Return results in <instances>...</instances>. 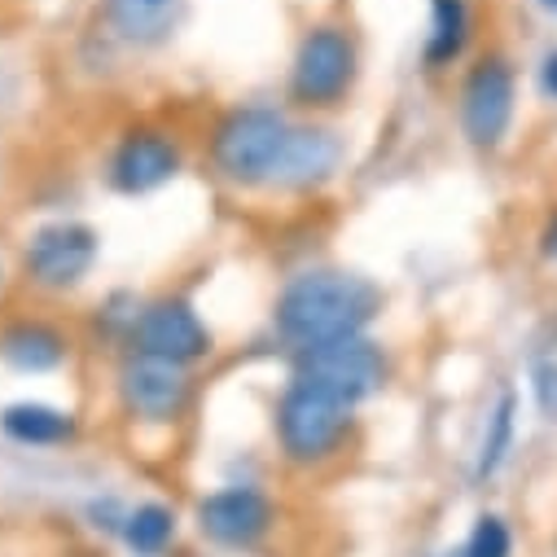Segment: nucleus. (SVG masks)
I'll return each mask as SVG.
<instances>
[{
    "mask_svg": "<svg viewBox=\"0 0 557 557\" xmlns=\"http://www.w3.org/2000/svg\"><path fill=\"white\" fill-rule=\"evenodd\" d=\"M382 308L373 282L343 268H312L286 282L272 304V325L295 351L330 347L343 338H360Z\"/></svg>",
    "mask_w": 557,
    "mask_h": 557,
    "instance_id": "1",
    "label": "nucleus"
},
{
    "mask_svg": "<svg viewBox=\"0 0 557 557\" xmlns=\"http://www.w3.org/2000/svg\"><path fill=\"white\" fill-rule=\"evenodd\" d=\"M351 431H356V408L304 377H290L286 391L276 395L272 435L282 461L295 470H321L338 461L351 444Z\"/></svg>",
    "mask_w": 557,
    "mask_h": 557,
    "instance_id": "2",
    "label": "nucleus"
},
{
    "mask_svg": "<svg viewBox=\"0 0 557 557\" xmlns=\"http://www.w3.org/2000/svg\"><path fill=\"white\" fill-rule=\"evenodd\" d=\"M290 119L276 106H233L207 136L211 172L233 189H272L290 141Z\"/></svg>",
    "mask_w": 557,
    "mask_h": 557,
    "instance_id": "3",
    "label": "nucleus"
},
{
    "mask_svg": "<svg viewBox=\"0 0 557 557\" xmlns=\"http://www.w3.org/2000/svg\"><path fill=\"white\" fill-rule=\"evenodd\" d=\"M356 79H360V45H356L351 27L312 23L295 45L286 97L299 110L325 114V110L347 106V97L356 92Z\"/></svg>",
    "mask_w": 557,
    "mask_h": 557,
    "instance_id": "4",
    "label": "nucleus"
},
{
    "mask_svg": "<svg viewBox=\"0 0 557 557\" xmlns=\"http://www.w3.org/2000/svg\"><path fill=\"white\" fill-rule=\"evenodd\" d=\"M518 119V66L505 49H483L470 58L457 88V127L474 154L505 150Z\"/></svg>",
    "mask_w": 557,
    "mask_h": 557,
    "instance_id": "5",
    "label": "nucleus"
},
{
    "mask_svg": "<svg viewBox=\"0 0 557 557\" xmlns=\"http://www.w3.org/2000/svg\"><path fill=\"white\" fill-rule=\"evenodd\" d=\"M123 343H127V356H150V360L194 369L198 360L211 356L215 334L207 330V321L198 317V308L189 299L163 295V299H150L127 312Z\"/></svg>",
    "mask_w": 557,
    "mask_h": 557,
    "instance_id": "6",
    "label": "nucleus"
},
{
    "mask_svg": "<svg viewBox=\"0 0 557 557\" xmlns=\"http://www.w3.org/2000/svg\"><path fill=\"white\" fill-rule=\"evenodd\" d=\"M97 255H101V242H97L92 224H84V220H49V224L32 228V237L23 242V276L36 290L66 295L92 272Z\"/></svg>",
    "mask_w": 557,
    "mask_h": 557,
    "instance_id": "7",
    "label": "nucleus"
},
{
    "mask_svg": "<svg viewBox=\"0 0 557 557\" xmlns=\"http://www.w3.org/2000/svg\"><path fill=\"white\" fill-rule=\"evenodd\" d=\"M119 404L136 426H154L168 431L185 422V412L194 408V377L181 364L150 360V356H127L114 377Z\"/></svg>",
    "mask_w": 557,
    "mask_h": 557,
    "instance_id": "8",
    "label": "nucleus"
},
{
    "mask_svg": "<svg viewBox=\"0 0 557 557\" xmlns=\"http://www.w3.org/2000/svg\"><path fill=\"white\" fill-rule=\"evenodd\" d=\"M181 168H185V150L176 141V132H168L159 123H132L110 146L106 181L123 198H141V194L172 185L181 176Z\"/></svg>",
    "mask_w": 557,
    "mask_h": 557,
    "instance_id": "9",
    "label": "nucleus"
},
{
    "mask_svg": "<svg viewBox=\"0 0 557 557\" xmlns=\"http://www.w3.org/2000/svg\"><path fill=\"white\" fill-rule=\"evenodd\" d=\"M386 351L360 334V338H343V343H330V347H312V351H295V377L338 395L343 404L360 408L369 395H377L386 386Z\"/></svg>",
    "mask_w": 557,
    "mask_h": 557,
    "instance_id": "10",
    "label": "nucleus"
},
{
    "mask_svg": "<svg viewBox=\"0 0 557 557\" xmlns=\"http://www.w3.org/2000/svg\"><path fill=\"white\" fill-rule=\"evenodd\" d=\"M194 522L202 531V540H211L215 548H228V553H250L259 548L272 527H276V505L263 487H250V483H228V487H215L198 500L194 509Z\"/></svg>",
    "mask_w": 557,
    "mask_h": 557,
    "instance_id": "11",
    "label": "nucleus"
},
{
    "mask_svg": "<svg viewBox=\"0 0 557 557\" xmlns=\"http://www.w3.org/2000/svg\"><path fill=\"white\" fill-rule=\"evenodd\" d=\"M338 163H343L338 132H330L321 123H295L290 141H286V154H282V172H276L272 189H286V194L321 189L325 181H334Z\"/></svg>",
    "mask_w": 557,
    "mask_h": 557,
    "instance_id": "12",
    "label": "nucleus"
},
{
    "mask_svg": "<svg viewBox=\"0 0 557 557\" xmlns=\"http://www.w3.org/2000/svg\"><path fill=\"white\" fill-rule=\"evenodd\" d=\"M185 0H101V27L127 49H159L176 36Z\"/></svg>",
    "mask_w": 557,
    "mask_h": 557,
    "instance_id": "13",
    "label": "nucleus"
},
{
    "mask_svg": "<svg viewBox=\"0 0 557 557\" xmlns=\"http://www.w3.org/2000/svg\"><path fill=\"white\" fill-rule=\"evenodd\" d=\"M0 360L18 373H53L71 360V334L45 317H18L0 330Z\"/></svg>",
    "mask_w": 557,
    "mask_h": 557,
    "instance_id": "14",
    "label": "nucleus"
},
{
    "mask_svg": "<svg viewBox=\"0 0 557 557\" xmlns=\"http://www.w3.org/2000/svg\"><path fill=\"white\" fill-rule=\"evenodd\" d=\"M0 431L18 448H66L79 435L71 408H53L45 399H18L0 408Z\"/></svg>",
    "mask_w": 557,
    "mask_h": 557,
    "instance_id": "15",
    "label": "nucleus"
},
{
    "mask_svg": "<svg viewBox=\"0 0 557 557\" xmlns=\"http://www.w3.org/2000/svg\"><path fill=\"white\" fill-rule=\"evenodd\" d=\"M474 45V5L470 0H431V32L422 45V62L431 75L453 71L457 62H466Z\"/></svg>",
    "mask_w": 557,
    "mask_h": 557,
    "instance_id": "16",
    "label": "nucleus"
},
{
    "mask_svg": "<svg viewBox=\"0 0 557 557\" xmlns=\"http://www.w3.org/2000/svg\"><path fill=\"white\" fill-rule=\"evenodd\" d=\"M518 408L522 404H518L513 386H505L496 395V404L487 408L483 440H479V453H474V483H492L505 470V461H509V453L518 444Z\"/></svg>",
    "mask_w": 557,
    "mask_h": 557,
    "instance_id": "17",
    "label": "nucleus"
},
{
    "mask_svg": "<svg viewBox=\"0 0 557 557\" xmlns=\"http://www.w3.org/2000/svg\"><path fill=\"white\" fill-rule=\"evenodd\" d=\"M119 535L123 544L136 553V557H163L176 540V509L172 505H159V500H146L123 513L119 522Z\"/></svg>",
    "mask_w": 557,
    "mask_h": 557,
    "instance_id": "18",
    "label": "nucleus"
},
{
    "mask_svg": "<svg viewBox=\"0 0 557 557\" xmlns=\"http://www.w3.org/2000/svg\"><path fill=\"white\" fill-rule=\"evenodd\" d=\"M470 557H509L513 553V535H509V522L500 513H479L466 544H461Z\"/></svg>",
    "mask_w": 557,
    "mask_h": 557,
    "instance_id": "19",
    "label": "nucleus"
},
{
    "mask_svg": "<svg viewBox=\"0 0 557 557\" xmlns=\"http://www.w3.org/2000/svg\"><path fill=\"white\" fill-rule=\"evenodd\" d=\"M531 399L544 422H557V360H540L531 369Z\"/></svg>",
    "mask_w": 557,
    "mask_h": 557,
    "instance_id": "20",
    "label": "nucleus"
},
{
    "mask_svg": "<svg viewBox=\"0 0 557 557\" xmlns=\"http://www.w3.org/2000/svg\"><path fill=\"white\" fill-rule=\"evenodd\" d=\"M535 88H540L544 101L557 106V45L544 49V58H540V66H535Z\"/></svg>",
    "mask_w": 557,
    "mask_h": 557,
    "instance_id": "21",
    "label": "nucleus"
},
{
    "mask_svg": "<svg viewBox=\"0 0 557 557\" xmlns=\"http://www.w3.org/2000/svg\"><path fill=\"white\" fill-rule=\"evenodd\" d=\"M540 255H544L548 263H557V211H548V220H544V228H540Z\"/></svg>",
    "mask_w": 557,
    "mask_h": 557,
    "instance_id": "22",
    "label": "nucleus"
},
{
    "mask_svg": "<svg viewBox=\"0 0 557 557\" xmlns=\"http://www.w3.org/2000/svg\"><path fill=\"white\" fill-rule=\"evenodd\" d=\"M540 10H548V14H557V0H540Z\"/></svg>",
    "mask_w": 557,
    "mask_h": 557,
    "instance_id": "23",
    "label": "nucleus"
},
{
    "mask_svg": "<svg viewBox=\"0 0 557 557\" xmlns=\"http://www.w3.org/2000/svg\"><path fill=\"white\" fill-rule=\"evenodd\" d=\"M444 557H470V553H466V548H453V553H444Z\"/></svg>",
    "mask_w": 557,
    "mask_h": 557,
    "instance_id": "24",
    "label": "nucleus"
},
{
    "mask_svg": "<svg viewBox=\"0 0 557 557\" xmlns=\"http://www.w3.org/2000/svg\"><path fill=\"white\" fill-rule=\"evenodd\" d=\"M553 557H557V535H553Z\"/></svg>",
    "mask_w": 557,
    "mask_h": 557,
    "instance_id": "25",
    "label": "nucleus"
}]
</instances>
